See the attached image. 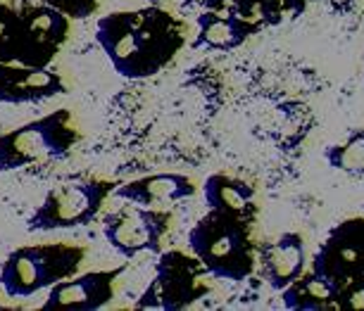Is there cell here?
I'll return each mask as SVG.
<instances>
[{
	"label": "cell",
	"instance_id": "52a82bcc",
	"mask_svg": "<svg viewBox=\"0 0 364 311\" xmlns=\"http://www.w3.org/2000/svg\"><path fill=\"white\" fill-rule=\"evenodd\" d=\"M171 226V214L155 207L132 204L107 214L102 236L114 252L132 259L141 252H160L162 238Z\"/></svg>",
	"mask_w": 364,
	"mask_h": 311
},
{
	"label": "cell",
	"instance_id": "5bb4252c",
	"mask_svg": "<svg viewBox=\"0 0 364 311\" xmlns=\"http://www.w3.org/2000/svg\"><path fill=\"white\" fill-rule=\"evenodd\" d=\"M257 26L240 19L233 12L205 10L198 15V36L193 40L196 50H233L243 43Z\"/></svg>",
	"mask_w": 364,
	"mask_h": 311
},
{
	"label": "cell",
	"instance_id": "ac0fdd59",
	"mask_svg": "<svg viewBox=\"0 0 364 311\" xmlns=\"http://www.w3.org/2000/svg\"><path fill=\"white\" fill-rule=\"evenodd\" d=\"M326 160L333 169L353 176H364V131H355L343 145L326 148Z\"/></svg>",
	"mask_w": 364,
	"mask_h": 311
},
{
	"label": "cell",
	"instance_id": "44dd1931",
	"mask_svg": "<svg viewBox=\"0 0 364 311\" xmlns=\"http://www.w3.org/2000/svg\"><path fill=\"white\" fill-rule=\"evenodd\" d=\"M198 0H148V5H155V8H162L171 12V15H181L188 8H193Z\"/></svg>",
	"mask_w": 364,
	"mask_h": 311
},
{
	"label": "cell",
	"instance_id": "7c38bea8",
	"mask_svg": "<svg viewBox=\"0 0 364 311\" xmlns=\"http://www.w3.org/2000/svg\"><path fill=\"white\" fill-rule=\"evenodd\" d=\"M114 197L141 207H157L178 202L196 195V183L183 174H150L114 185Z\"/></svg>",
	"mask_w": 364,
	"mask_h": 311
},
{
	"label": "cell",
	"instance_id": "8992f818",
	"mask_svg": "<svg viewBox=\"0 0 364 311\" xmlns=\"http://www.w3.org/2000/svg\"><path fill=\"white\" fill-rule=\"evenodd\" d=\"M205 275H210L208 268L200 264L196 254L188 257L178 250L164 252L155 266V278L150 280L136 307L164 311L186 309L203 295H208L210 285Z\"/></svg>",
	"mask_w": 364,
	"mask_h": 311
},
{
	"label": "cell",
	"instance_id": "9a60e30c",
	"mask_svg": "<svg viewBox=\"0 0 364 311\" xmlns=\"http://www.w3.org/2000/svg\"><path fill=\"white\" fill-rule=\"evenodd\" d=\"M203 195L210 209L233 214L238 219L252 221L257 214V207L252 202L255 190L245 181L226 174H212L208 181L203 183Z\"/></svg>",
	"mask_w": 364,
	"mask_h": 311
},
{
	"label": "cell",
	"instance_id": "e0dca14e",
	"mask_svg": "<svg viewBox=\"0 0 364 311\" xmlns=\"http://www.w3.org/2000/svg\"><path fill=\"white\" fill-rule=\"evenodd\" d=\"M24 50L22 15L5 0H0V62H19Z\"/></svg>",
	"mask_w": 364,
	"mask_h": 311
},
{
	"label": "cell",
	"instance_id": "277c9868",
	"mask_svg": "<svg viewBox=\"0 0 364 311\" xmlns=\"http://www.w3.org/2000/svg\"><path fill=\"white\" fill-rule=\"evenodd\" d=\"M79 141L81 133L74 126L70 109H55L0 133V171H17L50 160H63L77 148Z\"/></svg>",
	"mask_w": 364,
	"mask_h": 311
},
{
	"label": "cell",
	"instance_id": "ffe728a7",
	"mask_svg": "<svg viewBox=\"0 0 364 311\" xmlns=\"http://www.w3.org/2000/svg\"><path fill=\"white\" fill-rule=\"evenodd\" d=\"M336 311H364V275H357L341 288Z\"/></svg>",
	"mask_w": 364,
	"mask_h": 311
},
{
	"label": "cell",
	"instance_id": "4fadbf2b",
	"mask_svg": "<svg viewBox=\"0 0 364 311\" xmlns=\"http://www.w3.org/2000/svg\"><path fill=\"white\" fill-rule=\"evenodd\" d=\"M262 271L267 283L274 290H286L293 280H298L305 268V243L298 233H284L279 240L267 243L259 250Z\"/></svg>",
	"mask_w": 364,
	"mask_h": 311
},
{
	"label": "cell",
	"instance_id": "8fae6325",
	"mask_svg": "<svg viewBox=\"0 0 364 311\" xmlns=\"http://www.w3.org/2000/svg\"><path fill=\"white\" fill-rule=\"evenodd\" d=\"M67 91L65 76L50 67L0 62V105H36Z\"/></svg>",
	"mask_w": 364,
	"mask_h": 311
},
{
	"label": "cell",
	"instance_id": "7a4b0ae2",
	"mask_svg": "<svg viewBox=\"0 0 364 311\" xmlns=\"http://www.w3.org/2000/svg\"><path fill=\"white\" fill-rule=\"evenodd\" d=\"M191 252L200 259L212 278L243 280L255 268V245L250 221L210 209L188 233Z\"/></svg>",
	"mask_w": 364,
	"mask_h": 311
},
{
	"label": "cell",
	"instance_id": "3957f363",
	"mask_svg": "<svg viewBox=\"0 0 364 311\" xmlns=\"http://www.w3.org/2000/svg\"><path fill=\"white\" fill-rule=\"evenodd\" d=\"M86 247L72 243H41L17 247L0 266V288L12 300H29L41 290L79 273Z\"/></svg>",
	"mask_w": 364,
	"mask_h": 311
},
{
	"label": "cell",
	"instance_id": "5b68a950",
	"mask_svg": "<svg viewBox=\"0 0 364 311\" xmlns=\"http://www.w3.org/2000/svg\"><path fill=\"white\" fill-rule=\"evenodd\" d=\"M114 185L102 178H72L55 185L31 212L26 228L31 233H50L91 226L100 217Z\"/></svg>",
	"mask_w": 364,
	"mask_h": 311
},
{
	"label": "cell",
	"instance_id": "2e32d148",
	"mask_svg": "<svg viewBox=\"0 0 364 311\" xmlns=\"http://www.w3.org/2000/svg\"><path fill=\"white\" fill-rule=\"evenodd\" d=\"M336 302H338V288L314 271L310 275H300L284 290V304L288 309L326 311L336 309Z\"/></svg>",
	"mask_w": 364,
	"mask_h": 311
},
{
	"label": "cell",
	"instance_id": "ba28073f",
	"mask_svg": "<svg viewBox=\"0 0 364 311\" xmlns=\"http://www.w3.org/2000/svg\"><path fill=\"white\" fill-rule=\"evenodd\" d=\"M312 271L336 288L364 275V219H348L336 226L314 254Z\"/></svg>",
	"mask_w": 364,
	"mask_h": 311
},
{
	"label": "cell",
	"instance_id": "30bf717a",
	"mask_svg": "<svg viewBox=\"0 0 364 311\" xmlns=\"http://www.w3.org/2000/svg\"><path fill=\"white\" fill-rule=\"evenodd\" d=\"M127 266L100 268V271L74 273L70 278L55 283L48 290V297L41 309H65V311H95L112 302L117 278Z\"/></svg>",
	"mask_w": 364,
	"mask_h": 311
},
{
	"label": "cell",
	"instance_id": "6da1fadb",
	"mask_svg": "<svg viewBox=\"0 0 364 311\" xmlns=\"http://www.w3.org/2000/svg\"><path fill=\"white\" fill-rule=\"evenodd\" d=\"M95 40L119 76L148 79L178 55L186 40V26L171 12L148 5L100 17Z\"/></svg>",
	"mask_w": 364,
	"mask_h": 311
},
{
	"label": "cell",
	"instance_id": "d6986e66",
	"mask_svg": "<svg viewBox=\"0 0 364 311\" xmlns=\"http://www.w3.org/2000/svg\"><path fill=\"white\" fill-rule=\"evenodd\" d=\"M41 3L50 5V8L60 10L65 17L74 19H88L93 17L100 8V0H41Z\"/></svg>",
	"mask_w": 364,
	"mask_h": 311
},
{
	"label": "cell",
	"instance_id": "9c48e42d",
	"mask_svg": "<svg viewBox=\"0 0 364 311\" xmlns=\"http://www.w3.org/2000/svg\"><path fill=\"white\" fill-rule=\"evenodd\" d=\"M19 15L24 29V50L19 65L50 67L70 40L72 19L41 0L19 8Z\"/></svg>",
	"mask_w": 364,
	"mask_h": 311
}]
</instances>
